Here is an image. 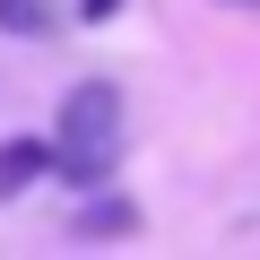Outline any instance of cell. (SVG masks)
I'll return each instance as SVG.
<instances>
[{
    "label": "cell",
    "instance_id": "cell-1",
    "mask_svg": "<svg viewBox=\"0 0 260 260\" xmlns=\"http://www.w3.org/2000/svg\"><path fill=\"white\" fill-rule=\"evenodd\" d=\"M121 165V87L113 78H78L61 95V130H52V174L61 182H104Z\"/></svg>",
    "mask_w": 260,
    "mask_h": 260
},
{
    "label": "cell",
    "instance_id": "cell-2",
    "mask_svg": "<svg viewBox=\"0 0 260 260\" xmlns=\"http://www.w3.org/2000/svg\"><path fill=\"white\" fill-rule=\"evenodd\" d=\"M121 234H139V200L130 191H78V208H70V243H121Z\"/></svg>",
    "mask_w": 260,
    "mask_h": 260
},
{
    "label": "cell",
    "instance_id": "cell-3",
    "mask_svg": "<svg viewBox=\"0 0 260 260\" xmlns=\"http://www.w3.org/2000/svg\"><path fill=\"white\" fill-rule=\"evenodd\" d=\"M52 174V139H35V130H18V139H0V200H18Z\"/></svg>",
    "mask_w": 260,
    "mask_h": 260
},
{
    "label": "cell",
    "instance_id": "cell-4",
    "mask_svg": "<svg viewBox=\"0 0 260 260\" xmlns=\"http://www.w3.org/2000/svg\"><path fill=\"white\" fill-rule=\"evenodd\" d=\"M61 18L44 9V0H0V35H52Z\"/></svg>",
    "mask_w": 260,
    "mask_h": 260
},
{
    "label": "cell",
    "instance_id": "cell-5",
    "mask_svg": "<svg viewBox=\"0 0 260 260\" xmlns=\"http://www.w3.org/2000/svg\"><path fill=\"white\" fill-rule=\"evenodd\" d=\"M113 9H121V0H78V18H87V26H104Z\"/></svg>",
    "mask_w": 260,
    "mask_h": 260
},
{
    "label": "cell",
    "instance_id": "cell-6",
    "mask_svg": "<svg viewBox=\"0 0 260 260\" xmlns=\"http://www.w3.org/2000/svg\"><path fill=\"white\" fill-rule=\"evenodd\" d=\"M225 9H260V0H225Z\"/></svg>",
    "mask_w": 260,
    "mask_h": 260
}]
</instances>
